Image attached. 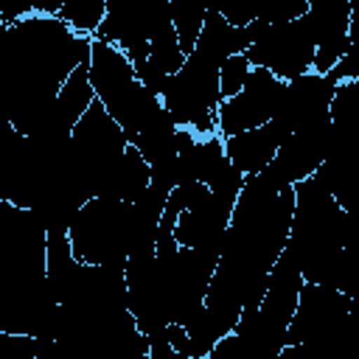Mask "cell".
I'll list each match as a JSON object with an SVG mask.
<instances>
[{
  "label": "cell",
  "mask_w": 359,
  "mask_h": 359,
  "mask_svg": "<svg viewBox=\"0 0 359 359\" xmlns=\"http://www.w3.org/2000/svg\"><path fill=\"white\" fill-rule=\"evenodd\" d=\"M90 53L93 39L73 31L59 14L8 22L0 56L8 123L22 135H34L45 123L62 84Z\"/></svg>",
  "instance_id": "1"
},
{
  "label": "cell",
  "mask_w": 359,
  "mask_h": 359,
  "mask_svg": "<svg viewBox=\"0 0 359 359\" xmlns=\"http://www.w3.org/2000/svg\"><path fill=\"white\" fill-rule=\"evenodd\" d=\"M342 213L345 208L334 199L323 168L294 182V216L283 255L306 280L334 283L342 255Z\"/></svg>",
  "instance_id": "2"
},
{
  "label": "cell",
  "mask_w": 359,
  "mask_h": 359,
  "mask_svg": "<svg viewBox=\"0 0 359 359\" xmlns=\"http://www.w3.org/2000/svg\"><path fill=\"white\" fill-rule=\"evenodd\" d=\"M90 84L95 90V98L109 109V115L123 126L129 143L137 137V132L163 109V98L151 93L140 79L129 56L95 36L93 53H90Z\"/></svg>",
  "instance_id": "3"
},
{
  "label": "cell",
  "mask_w": 359,
  "mask_h": 359,
  "mask_svg": "<svg viewBox=\"0 0 359 359\" xmlns=\"http://www.w3.org/2000/svg\"><path fill=\"white\" fill-rule=\"evenodd\" d=\"M73 252L87 264L126 266L135 241V208L126 199L93 196L70 227Z\"/></svg>",
  "instance_id": "4"
},
{
  "label": "cell",
  "mask_w": 359,
  "mask_h": 359,
  "mask_svg": "<svg viewBox=\"0 0 359 359\" xmlns=\"http://www.w3.org/2000/svg\"><path fill=\"white\" fill-rule=\"evenodd\" d=\"M219 70L222 67L188 53L185 65L168 79L160 98L180 126L196 135H213L219 129Z\"/></svg>",
  "instance_id": "5"
},
{
  "label": "cell",
  "mask_w": 359,
  "mask_h": 359,
  "mask_svg": "<svg viewBox=\"0 0 359 359\" xmlns=\"http://www.w3.org/2000/svg\"><path fill=\"white\" fill-rule=\"evenodd\" d=\"M126 146L129 137L123 126L109 115V109L98 98H93V104L87 107V112L81 115L70 135V163L76 174L87 182L93 196L98 194L104 177L118 165Z\"/></svg>",
  "instance_id": "6"
},
{
  "label": "cell",
  "mask_w": 359,
  "mask_h": 359,
  "mask_svg": "<svg viewBox=\"0 0 359 359\" xmlns=\"http://www.w3.org/2000/svg\"><path fill=\"white\" fill-rule=\"evenodd\" d=\"M244 53L255 67H266L278 79L289 81L314 67L317 42H314L311 25L303 14V17H294L286 22L264 25L255 34V39L247 45Z\"/></svg>",
  "instance_id": "7"
},
{
  "label": "cell",
  "mask_w": 359,
  "mask_h": 359,
  "mask_svg": "<svg viewBox=\"0 0 359 359\" xmlns=\"http://www.w3.org/2000/svg\"><path fill=\"white\" fill-rule=\"evenodd\" d=\"M168 22H174L168 0H107V14L95 36L118 45L137 70L149 59L151 36Z\"/></svg>",
  "instance_id": "8"
},
{
  "label": "cell",
  "mask_w": 359,
  "mask_h": 359,
  "mask_svg": "<svg viewBox=\"0 0 359 359\" xmlns=\"http://www.w3.org/2000/svg\"><path fill=\"white\" fill-rule=\"evenodd\" d=\"M283 84L286 81L269 73L266 67H252L247 84L233 98H224L219 104V132L230 137L269 123L275 118Z\"/></svg>",
  "instance_id": "9"
},
{
  "label": "cell",
  "mask_w": 359,
  "mask_h": 359,
  "mask_svg": "<svg viewBox=\"0 0 359 359\" xmlns=\"http://www.w3.org/2000/svg\"><path fill=\"white\" fill-rule=\"evenodd\" d=\"M348 309H351V297L342 294L337 286L306 280L297 300V311L286 328V345H300L334 331L339 320L348 314Z\"/></svg>",
  "instance_id": "10"
},
{
  "label": "cell",
  "mask_w": 359,
  "mask_h": 359,
  "mask_svg": "<svg viewBox=\"0 0 359 359\" xmlns=\"http://www.w3.org/2000/svg\"><path fill=\"white\" fill-rule=\"evenodd\" d=\"M238 191L233 188H222V191H210V196L191 208L182 210L177 216L174 224V236L182 247H196V250H219L224 247V233L230 227L233 219V208H236Z\"/></svg>",
  "instance_id": "11"
},
{
  "label": "cell",
  "mask_w": 359,
  "mask_h": 359,
  "mask_svg": "<svg viewBox=\"0 0 359 359\" xmlns=\"http://www.w3.org/2000/svg\"><path fill=\"white\" fill-rule=\"evenodd\" d=\"M328 143H331V109L306 121L294 132H289L272 163L294 185L323 165V160L328 154Z\"/></svg>",
  "instance_id": "12"
},
{
  "label": "cell",
  "mask_w": 359,
  "mask_h": 359,
  "mask_svg": "<svg viewBox=\"0 0 359 359\" xmlns=\"http://www.w3.org/2000/svg\"><path fill=\"white\" fill-rule=\"evenodd\" d=\"M337 81L328 73H303L294 76L283 84L278 109H275V123L283 132V137L289 132H294L297 126H303L306 121L323 115L331 109V98H334Z\"/></svg>",
  "instance_id": "13"
},
{
  "label": "cell",
  "mask_w": 359,
  "mask_h": 359,
  "mask_svg": "<svg viewBox=\"0 0 359 359\" xmlns=\"http://www.w3.org/2000/svg\"><path fill=\"white\" fill-rule=\"evenodd\" d=\"M306 20H309L314 42H317L314 70L328 73L348 50L351 0H309Z\"/></svg>",
  "instance_id": "14"
},
{
  "label": "cell",
  "mask_w": 359,
  "mask_h": 359,
  "mask_svg": "<svg viewBox=\"0 0 359 359\" xmlns=\"http://www.w3.org/2000/svg\"><path fill=\"white\" fill-rule=\"evenodd\" d=\"M93 98H95V90L90 84V59H87L62 84V90H59V95H56V101H53L45 123L34 135L53 137V140H67L73 135V126L81 121V115L93 104Z\"/></svg>",
  "instance_id": "15"
},
{
  "label": "cell",
  "mask_w": 359,
  "mask_h": 359,
  "mask_svg": "<svg viewBox=\"0 0 359 359\" xmlns=\"http://www.w3.org/2000/svg\"><path fill=\"white\" fill-rule=\"evenodd\" d=\"M303 272L280 252V258L275 261L272 272H269V283L264 292V300L258 306V317L280 337H286V328L297 311V300L303 292Z\"/></svg>",
  "instance_id": "16"
},
{
  "label": "cell",
  "mask_w": 359,
  "mask_h": 359,
  "mask_svg": "<svg viewBox=\"0 0 359 359\" xmlns=\"http://www.w3.org/2000/svg\"><path fill=\"white\" fill-rule=\"evenodd\" d=\"M280 143H283V132L278 129L275 121H269L264 126L224 137V151L230 163L247 177V174H258L261 168H266L275 160Z\"/></svg>",
  "instance_id": "17"
},
{
  "label": "cell",
  "mask_w": 359,
  "mask_h": 359,
  "mask_svg": "<svg viewBox=\"0 0 359 359\" xmlns=\"http://www.w3.org/2000/svg\"><path fill=\"white\" fill-rule=\"evenodd\" d=\"M149 185H151V165L146 163V157L140 154V149L129 143L126 151H123V157L118 160V165L98 185V194L95 196H112V199L135 202Z\"/></svg>",
  "instance_id": "18"
},
{
  "label": "cell",
  "mask_w": 359,
  "mask_h": 359,
  "mask_svg": "<svg viewBox=\"0 0 359 359\" xmlns=\"http://www.w3.org/2000/svg\"><path fill=\"white\" fill-rule=\"evenodd\" d=\"M238 317H241V311H236V309H222V306H208L205 303L185 323V331H188V339H191V359L210 356L213 345L236 328Z\"/></svg>",
  "instance_id": "19"
},
{
  "label": "cell",
  "mask_w": 359,
  "mask_h": 359,
  "mask_svg": "<svg viewBox=\"0 0 359 359\" xmlns=\"http://www.w3.org/2000/svg\"><path fill=\"white\" fill-rule=\"evenodd\" d=\"M79 264L81 261L73 252L70 233H48V286L59 303L67 297Z\"/></svg>",
  "instance_id": "20"
},
{
  "label": "cell",
  "mask_w": 359,
  "mask_h": 359,
  "mask_svg": "<svg viewBox=\"0 0 359 359\" xmlns=\"http://www.w3.org/2000/svg\"><path fill=\"white\" fill-rule=\"evenodd\" d=\"M168 3H171V20L177 28L180 45L185 53H191L202 34L205 17L213 8H219V0H168Z\"/></svg>",
  "instance_id": "21"
},
{
  "label": "cell",
  "mask_w": 359,
  "mask_h": 359,
  "mask_svg": "<svg viewBox=\"0 0 359 359\" xmlns=\"http://www.w3.org/2000/svg\"><path fill=\"white\" fill-rule=\"evenodd\" d=\"M185 59H188V53L180 45V36H177L174 22H168L165 28H160L151 36V42H149V59L146 62L154 70H160L163 76H174L185 65Z\"/></svg>",
  "instance_id": "22"
},
{
  "label": "cell",
  "mask_w": 359,
  "mask_h": 359,
  "mask_svg": "<svg viewBox=\"0 0 359 359\" xmlns=\"http://www.w3.org/2000/svg\"><path fill=\"white\" fill-rule=\"evenodd\" d=\"M107 14V0H65L59 17L79 34L98 31Z\"/></svg>",
  "instance_id": "23"
},
{
  "label": "cell",
  "mask_w": 359,
  "mask_h": 359,
  "mask_svg": "<svg viewBox=\"0 0 359 359\" xmlns=\"http://www.w3.org/2000/svg\"><path fill=\"white\" fill-rule=\"evenodd\" d=\"M328 76L339 84L345 79H359V0H351V25H348V50L328 70Z\"/></svg>",
  "instance_id": "24"
},
{
  "label": "cell",
  "mask_w": 359,
  "mask_h": 359,
  "mask_svg": "<svg viewBox=\"0 0 359 359\" xmlns=\"http://www.w3.org/2000/svg\"><path fill=\"white\" fill-rule=\"evenodd\" d=\"M252 67H255V65L247 59V53H233V56L224 59V65H222V70H219L222 101H224V98H233V95L247 84Z\"/></svg>",
  "instance_id": "25"
},
{
  "label": "cell",
  "mask_w": 359,
  "mask_h": 359,
  "mask_svg": "<svg viewBox=\"0 0 359 359\" xmlns=\"http://www.w3.org/2000/svg\"><path fill=\"white\" fill-rule=\"evenodd\" d=\"M331 286H337L348 297H359V244L342 247V255H339Z\"/></svg>",
  "instance_id": "26"
},
{
  "label": "cell",
  "mask_w": 359,
  "mask_h": 359,
  "mask_svg": "<svg viewBox=\"0 0 359 359\" xmlns=\"http://www.w3.org/2000/svg\"><path fill=\"white\" fill-rule=\"evenodd\" d=\"M208 196H210V188H208L202 180H194V182H182V185L171 188V194H168V199H165V213H171V216H180L182 210H191V208L202 205Z\"/></svg>",
  "instance_id": "27"
},
{
  "label": "cell",
  "mask_w": 359,
  "mask_h": 359,
  "mask_svg": "<svg viewBox=\"0 0 359 359\" xmlns=\"http://www.w3.org/2000/svg\"><path fill=\"white\" fill-rule=\"evenodd\" d=\"M309 11V0H261L258 20L264 22H286L294 17H303Z\"/></svg>",
  "instance_id": "28"
},
{
  "label": "cell",
  "mask_w": 359,
  "mask_h": 359,
  "mask_svg": "<svg viewBox=\"0 0 359 359\" xmlns=\"http://www.w3.org/2000/svg\"><path fill=\"white\" fill-rule=\"evenodd\" d=\"M65 0H0L3 20L17 22L25 11H39V14H59Z\"/></svg>",
  "instance_id": "29"
},
{
  "label": "cell",
  "mask_w": 359,
  "mask_h": 359,
  "mask_svg": "<svg viewBox=\"0 0 359 359\" xmlns=\"http://www.w3.org/2000/svg\"><path fill=\"white\" fill-rule=\"evenodd\" d=\"M258 6L261 0H219V11L233 22V25H250L258 20Z\"/></svg>",
  "instance_id": "30"
},
{
  "label": "cell",
  "mask_w": 359,
  "mask_h": 359,
  "mask_svg": "<svg viewBox=\"0 0 359 359\" xmlns=\"http://www.w3.org/2000/svg\"><path fill=\"white\" fill-rule=\"evenodd\" d=\"M359 244V208H348L342 213V247Z\"/></svg>",
  "instance_id": "31"
}]
</instances>
